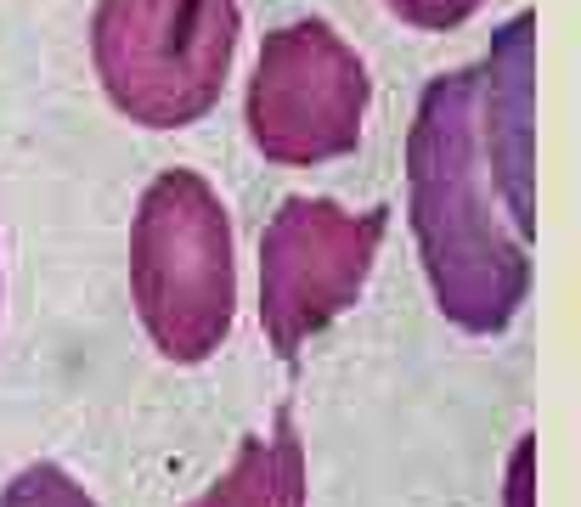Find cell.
I'll return each instance as SVG.
<instances>
[{
    "instance_id": "6da1fadb",
    "label": "cell",
    "mask_w": 581,
    "mask_h": 507,
    "mask_svg": "<svg viewBox=\"0 0 581 507\" xmlns=\"http://www.w3.org/2000/svg\"><path fill=\"white\" fill-rule=\"evenodd\" d=\"M412 237L424 254L435 310L463 332H503L531 294L536 203L485 125L480 68L430 79L406 141Z\"/></svg>"
},
{
    "instance_id": "5b68a950",
    "label": "cell",
    "mask_w": 581,
    "mask_h": 507,
    "mask_svg": "<svg viewBox=\"0 0 581 507\" xmlns=\"http://www.w3.org/2000/svg\"><path fill=\"white\" fill-rule=\"evenodd\" d=\"M367 119L362 57L316 18L266 34L248 79V141L272 163L316 169L356 152Z\"/></svg>"
},
{
    "instance_id": "ba28073f",
    "label": "cell",
    "mask_w": 581,
    "mask_h": 507,
    "mask_svg": "<svg viewBox=\"0 0 581 507\" xmlns=\"http://www.w3.org/2000/svg\"><path fill=\"white\" fill-rule=\"evenodd\" d=\"M384 7L401 18V23H412V29H435V34H446V29H463L485 0H384Z\"/></svg>"
},
{
    "instance_id": "3957f363",
    "label": "cell",
    "mask_w": 581,
    "mask_h": 507,
    "mask_svg": "<svg viewBox=\"0 0 581 507\" xmlns=\"http://www.w3.org/2000/svg\"><path fill=\"white\" fill-rule=\"evenodd\" d=\"M237 29V0H102L91 18L97 79L130 125H198L226 91Z\"/></svg>"
},
{
    "instance_id": "8992f818",
    "label": "cell",
    "mask_w": 581,
    "mask_h": 507,
    "mask_svg": "<svg viewBox=\"0 0 581 507\" xmlns=\"http://www.w3.org/2000/svg\"><path fill=\"white\" fill-rule=\"evenodd\" d=\"M187 507H305V446L294 417L277 411L266 435H248L237 463Z\"/></svg>"
},
{
    "instance_id": "9c48e42d",
    "label": "cell",
    "mask_w": 581,
    "mask_h": 507,
    "mask_svg": "<svg viewBox=\"0 0 581 507\" xmlns=\"http://www.w3.org/2000/svg\"><path fill=\"white\" fill-rule=\"evenodd\" d=\"M531 468H536V440L525 435L509 463V507H531Z\"/></svg>"
},
{
    "instance_id": "7a4b0ae2",
    "label": "cell",
    "mask_w": 581,
    "mask_h": 507,
    "mask_svg": "<svg viewBox=\"0 0 581 507\" xmlns=\"http://www.w3.org/2000/svg\"><path fill=\"white\" fill-rule=\"evenodd\" d=\"M130 294L164 361H209L237 316V260L226 203L198 169H164L130 226Z\"/></svg>"
},
{
    "instance_id": "52a82bcc",
    "label": "cell",
    "mask_w": 581,
    "mask_h": 507,
    "mask_svg": "<svg viewBox=\"0 0 581 507\" xmlns=\"http://www.w3.org/2000/svg\"><path fill=\"white\" fill-rule=\"evenodd\" d=\"M0 507H97V501L57 463H35V468H23L7 490H0Z\"/></svg>"
},
{
    "instance_id": "277c9868",
    "label": "cell",
    "mask_w": 581,
    "mask_h": 507,
    "mask_svg": "<svg viewBox=\"0 0 581 507\" xmlns=\"http://www.w3.org/2000/svg\"><path fill=\"white\" fill-rule=\"evenodd\" d=\"M390 209H339L334 198H288L260 237V327L283 361L334 327L367 288Z\"/></svg>"
}]
</instances>
